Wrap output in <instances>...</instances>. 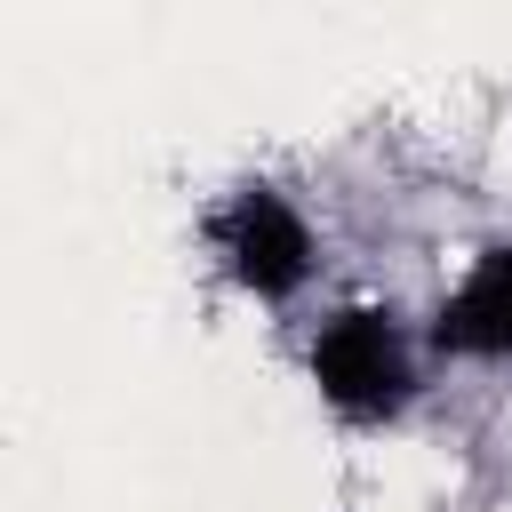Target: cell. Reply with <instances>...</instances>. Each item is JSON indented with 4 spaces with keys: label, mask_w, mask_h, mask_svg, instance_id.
<instances>
[{
    "label": "cell",
    "mask_w": 512,
    "mask_h": 512,
    "mask_svg": "<svg viewBox=\"0 0 512 512\" xmlns=\"http://www.w3.org/2000/svg\"><path fill=\"white\" fill-rule=\"evenodd\" d=\"M208 256H216V272L248 296V304H296L304 288H312V272H320V232H312V216L280 192V184H264V176H248V184H232L216 208H208Z\"/></svg>",
    "instance_id": "2"
},
{
    "label": "cell",
    "mask_w": 512,
    "mask_h": 512,
    "mask_svg": "<svg viewBox=\"0 0 512 512\" xmlns=\"http://www.w3.org/2000/svg\"><path fill=\"white\" fill-rule=\"evenodd\" d=\"M416 368H424V336L392 304H336L304 336V376H312L320 408L352 432L400 424L416 400Z\"/></svg>",
    "instance_id": "1"
},
{
    "label": "cell",
    "mask_w": 512,
    "mask_h": 512,
    "mask_svg": "<svg viewBox=\"0 0 512 512\" xmlns=\"http://www.w3.org/2000/svg\"><path fill=\"white\" fill-rule=\"evenodd\" d=\"M432 360H512V240L480 248L424 320Z\"/></svg>",
    "instance_id": "3"
}]
</instances>
